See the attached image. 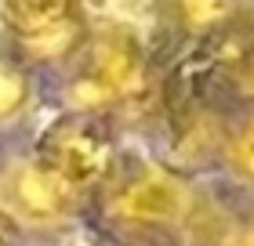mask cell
<instances>
[{
    "instance_id": "obj_1",
    "label": "cell",
    "mask_w": 254,
    "mask_h": 246,
    "mask_svg": "<svg viewBox=\"0 0 254 246\" xmlns=\"http://www.w3.org/2000/svg\"><path fill=\"white\" fill-rule=\"evenodd\" d=\"M37 163L51 178H59L69 192L91 189L113 167V138L106 131V123L87 112L62 116L40 134Z\"/></svg>"
},
{
    "instance_id": "obj_2",
    "label": "cell",
    "mask_w": 254,
    "mask_h": 246,
    "mask_svg": "<svg viewBox=\"0 0 254 246\" xmlns=\"http://www.w3.org/2000/svg\"><path fill=\"white\" fill-rule=\"evenodd\" d=\"M145 58L131 33H102L98 40L87 44V54L76 69L73 98L80 109H113L142 95L145 87Z\"/></svg>"
},
{
    "instance_id": "obj_3",
    "label": "cell",
    "mask_w": 254,
    "mask_h": 246,
    "mask_svg": "<svg viewBox=\"0 0 254 246\" xmlns=\"http://www.w3.org/2000/svg\"><path fill=\"white\" fill-rule=\"evenodd\" d=\"M109 210L127 225H167L189 210V189L164 167H138L113 185Z\"/></svg>"
},
{
    "instance_id": "obj_4",
    "label": "cell",
    "mask_w": 254,
    "mask_h": 246,
    "mask_svg": "<svg viewBox=\"0 0 254 246\" xmlns=\"http://www.w3.org/2000/svg\"><path fill=\"white\" fill-rule=\"evenodd\" d=\"M76 0H0V15L33 51L44 44H65Z\"/></svg>"
},
{
    "instance_id": "obj_5",
    "label": "cell",
    "mask_w": 254,
    "mask_h": 246,
    "mask_svg": "<svg viewBox=\"0 0 254 246\" xmlns=\"http://www.w3.org/2000/svg\"><path fill=\"white\" fill-rule=\"evenodd\" d=\"M7 192H11L15 210H22L26 217H37V221L62 217L69 210V199H73V192H69L59 178H51L37 159L11 174L7 178Z\"/></svg>"
},
{
    "instance_id": "obj_6",
    "label": "cell",
    "mask_w": 254,
    "mask_h": 246,
    "mask_svg": "<svg viewBox=\"0 0 254 246\" xmlns=\"http://www.w3.org/2000/svg\"><path fill=\"white\" fill-rule=\"evenodd\" d=\"M203 246H254V210L207 206L196 221Z\"/></svg>"
},
{
    "instance_id": "obj_7",
    "label": "cell",
    "mask_w": 254,
    "mask_h": 246,
    "mask_svg": "<svg viewBox=\"0 0 254 246\" xmlns=\"http://www.w3.org/2000/svg\"><path fill=\"white\" fill-rule=\"evenodd\" d=\"M233 15V0H178V18L189 29H218Z\"/></svg>"
},
{
    "instance_id": "obj_8",
    "label": "cell",
    "mask_w": 254,
    "mask_h": 246,
    "mask_svg": "<svg viewBox=\"0 0 254 246\" xmlns=\"http://www.w3.org/2000/svg\"><path fill=\"white\" fill-rule=\"evenodd\" d=\"M29 95V84H26V73L11 62H0V120L15 116L22 109V101Z\"/></svg>"
},
{
    "instance_id": "obj_9",
    "label": "cell",
    "mask_w": 254,
    "mask_h": 246,
    "mask_svg": "<svg viewBox=\"0 0 254 246\" xmlns=\"http://www.w3.org/2000/svg\"><path fill=\"white\" fill-rule=\"evenodd\" d=\"M225 145H229V159H233L236 167L254 181V112L244 116V120L229 131V142Z\"/></svg>"
},
{
    "instance_id": "obj_10",
    "label": "cell",
    "mask_w": 254,
    "mask_h": 246,
    "mask_svg": "<svg viewBox=\"0 0 254 246\" xmlns=\"http://www.w3.org/2000/svg\"><path fill=\"white\" fill-rule=\"evenodd\" d=\"M138 232L134 236H127L124 243H117V246H171L164 236H156V232H149V225H134Z\"/></svg>"
},
{
    "instance_id": "obj_11",
    "label": "cell",
    "mask_w": 254,
    "mask_h": 246,
    "mask_svg": "<svg viewBox=\"0 0 254 246\" xmlns=\"http://www.w3.org/2000/svg\"><path fill=\"white\" fill-rule=\"evenodd\" d=\"M0 246H18V228L4 214H0Z\"/></svg>"
}]
</instances>
